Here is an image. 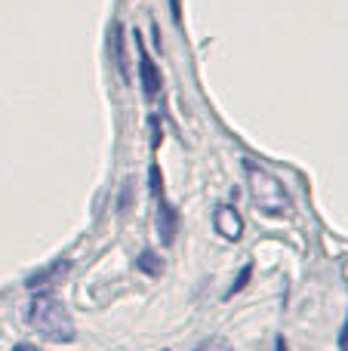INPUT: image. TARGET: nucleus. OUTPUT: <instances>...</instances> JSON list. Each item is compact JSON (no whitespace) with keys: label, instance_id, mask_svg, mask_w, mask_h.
I'll return each mask as SVG.
<instances>
[{"label":"nucleus","instance_id":"8","mask_svg":"<svg viewBox=\"0 0 348 351\" xmlns=\"http://www.w3.org/2000/svg\"><path fill=\"white\" fill-rule=\"evenodd\" d=\"M250 278H253V262H247V265L238 271V278H234V284L228 287V299H232V296H238V293L244 290L247 284H250Z\"/></svg>","mask_w":348,"mask_h":351},{"label":"nucleus","instance_id":"10","mask_svg":"<svg viewBox=\"0 0 348 351\" xmlns=\"http://www.w3.org/2000/svg\"><path fill=\"white\" fill-rule=\"evenodd\" d=\"M133 191H136L133 179H127V182H123V188H121V194H117V210H121V213L133 210Z\"/></svg>","mask_w":348,"mask_h":351},{"label":"nucleus","instance_id":"2","mask_svg":"<svg viewBox=\"0 0 348 351\" xmlns=\"http://www.w3.org/2000/svg\"><path fill=\"white\" fill-rule=\"evenodd\" d=\"M244 170H247V185H250V197L256 204V210H262L265 216H275V219L290 216L293 200H290L287 188L281 185V179L271 176L269 170H262L259 164H253V160H247Z\"/></svg>","mask_w":348,"mask_h":351},{"label":"nucleus","instance_id":"14","mask_svg":"<svg viewBox=\"0 0 348 351\" xmlns=\"http://www.w3.org/2000/svg\"><path fill=\"white\" fill-rule=\"evenodd\" d=\"M12 351H40V348H37V346H31V342H18V346L12 348Z\"/></svg>","mask_w":348,"mask_h":351},{"label":"nucleus","instance_id":"11","mask_svg":"<svg viewBox=\"0 0 348 351\" xmlns=\"http://www.w3.org/2000/svg\"><path fill=\"white\" fill-rule=\"evenodd\" d=\"M195 351H234V348H232V342H228V339H222V336H213V339H207L203 346H197Z\"/></svg>","mask_w":348,"mask_h":351},{"label":"nucleus","instance_id":"13","mask_svg":"<svg viewBox=\"0 0 348 351\" xmlns=\"http://www.w3.org/2000/svg\"><path fill=\"white\" fill-rule=\"evenodd\" d=\"M275 351H290V346H287V339H284V336H277V339H275Z\"/></svg>","mask_w":348,"mask_h":351},{"label":"nucleus","instance_id":"12","mask_svg":"<svg viewBox=\"0 0 348 351\" xmlns=\"http://www.w3.org/2000/svg\"><path fill=\"white\" fill-rule=\"evenodd\" d=\"M339 351H348V315H345V324H343V333H339Z\"/></svg>","mask_w":348,"mask_h":351},{"label":"nucleus","instance_id":"7","mask_svg":"<svg viewBox=\"0 0 348 351\" xmlns=\"http://www.w3.org/2000/svg\"><path fill=\"white\" fill-rule=\"evenodd\" d=\"M136 268H139L142 274H148V278H160V274H164V268H166V262L160 259L154 250H142L139 259H136Z\"/></svg>","mask_w":348,"mask_h":351},{"label":"nucleus","instance_id":"9","mask_svg":"<svg viewBox=\"0 0 348 351\" xmlns=\"http://www.w3.org/2000/svg\"><path fill=\"white\" fill-rule=\"evenodd\" d=\"M148 185H151L154 200H164V173L158 164H151V170H148Z\"/></svg>","mask_w":348,"mask_h":351},{"label":"nucleus","instance_id":"4","mask_svg":"<svg viewBox=\"0 0 348 351\" xmlns=\"http://www.w3.org/2000/svg\"><path fill=\"white\" fill-rule=\"evenodd\" d=\"M179 210L173 204H166V197L164 200H158V219H154V225H158V241H160V247H173V241H176V234H179Z\"/></svg>","mask_w":348,"mask_h":351},{"label":"nucleus","instance_id":"1","mask_svg":"<svg viewBox=\"0 0 348 351\" xmlns=\"http://www.w3.org/2000/svg\"><path fill=\"white\" fill-rule=\"evenodd\" d=\"M25 321H28V327L34 333H40L49 342H59V346L74 342V336H77L65 302L55 293H34L28 308H25Z\"/></svg>","mask_w":348,"mask_h":351},{"label":"nucleus","instance_id":"3","mask_svg":"<svg viewBox=\"0 0 348 351\" xmlns=\"http://www.w3.org/2000/svg\"><path fill=\"white\" fill-rule=\"evenodd\" d=\"M136 43H139V77H142V93H145V99H158V96H160V86H164L160 68H158V62L148 56V49H145V43H142L139 34H136Z\"/></svg>","mask_w":348,"mask_h":351},{"label":"nucleus","instance_id":"6","mask_svg":"<svg viewBox=\"0 0 348 351\" xmlns=\"http://www.w3.org/2000/svg\"><path fill=\"white\" fill-rule=\"evenodd\" d=\"M65 271H68V259H59V262H53V265H43L40 271L31 274V278L25 280V287H28V290H37V287H43V284H55Z\"/></svg>","mask_w":348,"mask_h":351},{"label":"nucleus","instance_id":"5","mask_svg":"<svg viewBox=\"0 0 348 351\" xmlns=\"http://www.w3.org/2000/svg\"><path fill=\"white\" fill-rule=\"evenodd\" d=\"M213 225H216V231H219L225 241H232V243H238L240 237H244V219H240V213L234 210L232 204H225V206H216V213H213Z\"/></svg>","mask_w":348,"mask_h":351}]
</instances>
